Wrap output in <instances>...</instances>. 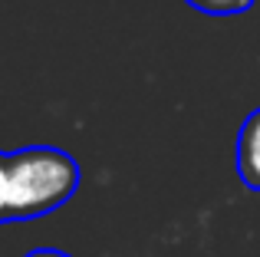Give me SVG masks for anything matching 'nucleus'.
Returning <instances> with one entry per match:
<instances>
[{
	"label": "nucleus",
	"instance_id": "obj_5",
	"mask_svg": "<svg viewBox=\"0 0 260 257\" xmlns=\"http://www.w3.org/2000/svg\"><path fill=\"white\" fill-rule=\"evenodd\" d=\"M26 257H70V254H63V251H53V247H37V251H30Z\"/></svg>",
	"mask_w": 260,
	"mask_h": 257
},
{
	"label": "nucleus",
	"instance_id": "obj_1",
	"mask_svg": "<svg viewBox=\"0 0 260 257\" xmlns=\"http://www.w3.org/2000/svg\"><path fill=\"white\" fill-rule=\"evenodd\" d=\"M10 168V221H33L63 208L79 188L76 158L53 145H30L7 155Z\"/></svg>",
	"mask_w": 260,
	"mask_h": 257
},
{
	"label": "nucleus",
	"instance_id": "obj_4",
	"mask_svg": "<svg viewBox=\"0 0 260 257\" xmlns=\"http://www.w3.org/2000/svg\"><path fill=\"white\" fill-rule=\"evenodd\" d=\"M0 221H10V168L4 152H0Z\"/></svg>",
	"mask_w": 260,
	"mask_h": 257
},
{
	"label": "nucleus",
	"instance_id": "obj_3",
	"mask_svg": "<svg viewBox=\"0 0 260 257\" xmlns=\"http://www.w3.org/2000/svg\"><path fill=\"white\" fill-rule=\"evenodd\" d=\"M188 7L201 13H214V17H231V13H244L254 7V0H184Z\"/></svg>",
	"mask_w": 260,
	"mask_h": 257
},
{
	"label": "nucleus",
	"instance_id": "obj_2",
	"mask_svg": "<svg viewBox=\"0 0 260 257\" xmlns=\"http://www.w3.org/2000/svg\"><path fill=\"white\" fill-rule=\"evenodd\" d=\"M237 175L247 188L260 191V109H254L244 119L241 132H237Z\"/></svg>",
	"mask_w": 260,
	"mask_h": 257
}]
</instances>
